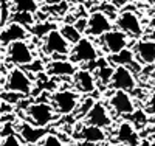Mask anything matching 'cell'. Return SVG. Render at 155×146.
Returning a JSON list of instances; mask_svg holds the SVG:
<instances>
[{
  "label": "cell",
  "mask_w": 155,
  "mask_h": 146,
  "mask_svg": "<svg viewBox=\"0 0 155 146\" xmlns=\"http://www.w3.org/2000/svg\"><path fill=\"white\" fill-rule=\"evenodd\" d=\"M25 114H27V121H30L31 124H34L37 127H48L58 117L50 100L30 103L28 107L25 109Z\"/></svg>",
  "instance_id": "1"
},
{
  "label": "cell",
  "mask_w": 155,
  "mask_h": 146,
  "mask_svg": "<svg viewBox=\"0 0 155 146\" xmlns=\"http://www.w3.org/2000/svg\"><path fill=\"white\" fill-rule=\"evenodd\" d=\"M115 26L123 33H126L129 37H134L135 41L144 37V25L141 23L138 12L129 6L120 11L118 19L115 20Z\"/></svg>",
  "instance_id": "2"
},
{
  "label": "cell",
  "mask_w": 155,
  "mask_h": 146,
  "mask_svg": "<svg viewBox=\"0 0 155 146\" xmlns=\"http://www.w3.org/2000/svg\"><path fill=\"white\" fill-rule=\"evenodd\" d=\"M50 103L58 115H71L79 106V93L74 89H61L50 95Z\"/></svg>",
  "instance_id": "3"
},
{
  "label": "cell",
  "mask_w": 155,
  "mask_h": 146,
  "mask_svg": "<svg viewBox=\"0 0 155 146\" xmlns=\"http://www.w3.org/2000/svg\"><path fill=\"white\" fill-rule=\"evenodd\" d=\"M96 44L99 45V50L104 51L107 58L109 56H115L120 55L121 51H124L126 48H130L129 44H130V39L126 33H123L118 28H113L109 33H106L101 39H98Z\"/></svg>",
  "instance_id": "4"
},
{
  "label": "cell",
  "mask_w": 155,
  "mask_h": 146,
  "mask_svg": "<svg viewBox=\"0 0 155 146\" xmlns=\"http://www.w3.org/2000/svg\"><path fill=\"white\" fill-rule=\"evenodd\" d=\"M99 51L101 50L93 39L84 36L76 45L71 47L70 61H73L74 64H95L101 58Z\"/></svg>",
  "instance_id": "5"
},
{
  "label": "cell",
  "mask_w": 155,
  "mask_h": 146,
  "mask_svg": "<svg viewBox=\"0 0 155 146\" xmlns=\"http://www.w3.org/2000/svg\"><path fill=\"white\" fill-rule=\"evenodd\" d=\"M109 107L116 117H132L137 110V103L130 92L124 90H112L109 97Z\"/></svg>",
  "instance_id": "6"
},
{
  "label": "cell",
  "mask_w": 155,
  "mask_h": 146,
  "mask_svg": "<svg viewBox=\"0 0 155 146\" xmlns=\"http://www.w3.org/2000/svg\"><path fill=\"white\" fill-rule=\"evenodd\" d=\"M6 61L11 62L14 67L27 69L34 62V51L28 41L12 42L6 47Z\"/></svg>",
  "instance_id": "7"
},
{
  "label": "cell",
  "mask_w": 155,
  "mask_h": 146,
  "mask_svg": "<svg viewBox=\"0 0 155 146\" xmlns=\"http://www.w3.org/2000/svg\"><path fill=\"white\" fill-rule=\"evenodd\" d=\"M3 90L6 92H16L23 97H28L33 92V81L30 75L20 67H12L8 72L6 83L3 86Z\"/></svg>",
  "instance_id": "8"
},
{
  "label": "cell",
  "mask_w": 155,
  "mask_h": 146,
  "mask_svg": "<svg viewBox=\"0 0 155 146\" xmlns=\"http://www.w3.org/2000/svg\"><path fill=\"white\" fill-rule=\"evenodd\" d=\"M115 22L99 9H95L88 14V25H87V37L98 41L104 36L106 33H109L110 30H113Z\"/></svg>",
  "instance_id": "9"
},
{
  "label": "cell",
  "mask_w": 155,
  "mask_h": 146,
  "mask_svg": "<svg viewBox=\"0 0 155 146\" xmlns=\"http://www.w3.org/2000/svg\"><path fill=\"white\" fill-rule=\"evenodd\" d=\"M42 50L45 51V55H48V56L62 55V56L70 58L71 45L67 42V39L61 34V31L58 28V30H53L51 33H48L42 39Z\"/></svg>",
  "instance_id": "10"
},
{
  "label": "cell",
  "mask_w": 155,
  "mask_h": 146,
  "mask_svg": "<svg viewBox=\"0 0 155 146\" xmlns=\"http://www.w3.org/2000/svg\"><path fill=\"white\" fill-rule=\"evenodd\" d=\"M137 75L130 70V67H126V65H120V67H115V73L110 83V89L112 90H124V92H134L137 90Z\"/></svg>",
  "instance_id": "11"
},
{
  "label": "cell",
  "mask_w": 155,
  "mask_h": 146,
  "mask_svg": "<svg viewBox=\"0 0 155 146\" xmlns=\"http://www.w3.org/2000/svg\"><path fill=\"white\" fill-rule=\"evenodd\" d=\"M132 50L135 53V59L143 67L155 65V39L153 37H141L134 42Z\"/></svg>",
  "instance_id": "12"
},
{
  "label": "cell",
  "mask_w": 155,
  "mask_h": 146,
  "mask_svg": "<svg viewBox=\"0 0 155 146\" xmlns=\"http://www.w3.org/2000/svg\"><path fill=\"white\" fill-rule=\"evenodd\" d=\"M84 123L92 124L101 129H109L113 126V114L109 107V104H104L102 101H96L93 109L90 110V114L87 115V118L84 120Z\"/></svg>",
  "instance_id": "13"
},
{
  "label": "cell",
  "mask_w": 155,
  "mask_h": 146,
  "mask_svg": "<svg viewBox=\"0 0 155 146\" xmlns=\"http://www.w3.org/2000/svg\"><path fill=\"white\" fill-rule=\"evenodd\" d=\"M17 135L25 144H41L44 138L48 135V129L47 127H37L31 124L30 121H22L17 123Z\"/></svg>",
  "instance_id": "14"
},
{
  "label": "cell",
  "mask_w": 155,
  "mask_h": 146,
  "mask_svg": "<svg viewBox=\"0 0 155 146\" xmlns=\"http://www.w3.org/2000/svg\"><path fill=\"white\" fill-rule=\"evenodd\" d=\"M115 138H116V143H120L121 146H140L141 143L137 126L132 121H121L116 126Z\"/></svg>",
  "instance_id": "15"
},
{
  "label": "cell",
  "mask_w": 155,
  "mask_h": 146,
  "mask_svg": "<svg viewBox=\"0 0 155 146\" xmlns=\"http://www.w3.org/2000/svg\"><path fill=\"white\" fill-rule=\"evenodd\" d=\"M31 36L30 30L25 28V26L16 23V22H11L8 23L6 28L2 30L0 33V42H2V48L5 50V47L11 45L12 42H19V41H27V39Z\"/></svg>",
  "instance_id": "16"
},
{
  "label": "cell",
  "mask_w": 155,
  "mask_h": 146,
  "mask_svg": "<svg viewBox=\"0 0 155 146\" xmlns=\"http://www.w3.org/2000/svg\"><path fill=\"white\" fill-rule=\"evenodd\" d=\"M96 76L88 69H79L73 76V86L78 93L90 95L96 90Z\"/></svg>",
  "instance_id": "17"
},
{
  "label": "cell",
  "mask_w": 155,
  "mask_h": 146,
  "mask_svg": "<svg viewBox=\"0 0 155 146\" xmlns=\"http://www.w3.org/2000/svg\"><path fill=\"white\" fill-rule=\"evenodd\" d=\"M78 137H79L82 141L95 146V144L106 143L107 132H106V129H101V127H96V126L84 123V124H81L79 129H78Z\"/></svg>",
  "instance_id": "18"
},
{
  "label": "cell",
  "mask_w": 155,
  "mask_h": 146,
  "mask_svg": "<svg viewBox=\"0 0 155 146\" xmlns=\"http://www.w3.org/2000/svg\"><path fill=\"white\" fill-rule=\"evenodd\" d=\"M47 73L50 76H74L76 72L79 70L76 67V64L73 61L68 59H62V61H51L47 64V67H45Z\"/></svg>",
  "instance_id": "19"
},
{
  "label": "cell",
  "mask_w": 155,
  "mask_h": 146,
  "mask_svg": "<svg viewBox=\"0 0 155 146\" xmlns=\"http://www.w3.org/2000/svg\"><path fill=\"white\" fill-rule=\"evenodd\" d=\"M107 59H109V62L113 65V67H120V65H126V67H130L132 64L137 62V59H135V53H134L132 47H130V48H126L124 51L120 53V55L109 56Z\"/></svg>",
  "instance_id": "20"
},
{
  "label": "cell",
  "mask_w": 155,
  "mask_h": 146,
  "mask_svg": "<svg viewBox=\"0 0 155 146\" xmlns=\"http://www.w3.org/2000/svg\"><path fill=\"white\" fill-rule=\"evenodd\" d=\"M12 12H30V14H37L41 6L37 0H11Z\"/></svg>",
  "instance_id": "21"
},
{
  "label": "cell",
  "mask_w": 155,
  "mask_h": 146,
  "mask_svg": "<svg viewBox=\"0 0 155 146\" xmlns=\"http://www.w3.org/2000/svg\"><path fill=\"white\" fill-rule=\"evenodd\" d=\"M59 31H61V34H62L64 37L67 39V42H68L71 47L76 45V44L84 37V36L79 33V30H78L73 23H62V25L59 26Z\"/></svg>",
  "instance_id": "22"
},
{
  "label": "cell",
  "mask_w": 155,
  "mask_h": 146,
  "mask_svg": "<svg viewBox=\"0 0 155 146\" xmlns=\"http://www.w3.org/2000/svg\"><path fill=\"white\" fill-rule=\"evenodd\" d=\"M53 30H58V25L56 23H50V22H37L33 28L30 30V33L33 34V36H36L37 39H42L48 34V33H51Z\"/></svg>",
  "instance_id": "23"
},
{
  "label": "cell",
  "mask_w": 155,
  "mask_h": 146,
  "mask_svg": "<svg viewBox=\"0 0 155 146\" xmlns=\"http://www.w3.org/2000/svg\"><path fill=\"white\" fill-rule=\"evenodd\" d=\"M11 22H16L25 28L31 30L33 26L37 23L34 14H30V12H12V17H11Z\"/></svg>",
  "instance_id": "24"
},
{
  "label": "cell",
  "mask_w": 155,
  "mask_h": 146,
  "mask_svg": "<svg viewBox=\"0 0 155 146\" xmlns=\"http://www.w3.org/2000/svg\"><path fill=\"white\" fill-rule=\"evenodd\" d=\"M95 100L92 98V97H85L84 100H81V103H79V106H78V109H76V118L78 120H85L87 118V115L90 114V110L93 109V106H95Z\"/></svg>",
  "instance_id": "25"
},
{
  "label": "cell",
  "mask_w": 155,
  "mask_h": 146,
  "mask_svg": "<svg viewBox=\"0 0 155 146\" xmlns=\"http://www.w3.org/2000/svg\"><path fill=\"white\" fill-rule=\"evenodd\" d=\"M11 17H12L11 0H2V19H0V25H2V30L6 28L8 23H11Z\"/></svg>",
  "instance_id": "26"
},
{
  "label": "cell",
  "mask_w": 155,
  "mask_h": 146,
  "mask_svg": "<svg viewBox=\"0 0 155 146\" xmlns=\"http://www.w3.org/2000/svg\"><path fill=\"white\" fill-rule=\"evenodd\" d=\"M22 98H25V97L20 93H16V92H6V90L2 92V101H6L9 104H17L19 100H22Z\"/></svg>",
  "instance_id": "27"
},
{
  "label": "cell",
  "mask_w": 155,
  "mask_h": 146,
  "mask_svg": "<svg viewBox=\"0 0 155 146\" xmlns=\"http://www.w3.org/2000/svg\"><path fill=\"white\" fill-rule=\"evenodd\" d=\"M41 146H65V144H64V141H62L58 135L48 134V135L44 138V141L41 143Z\"/></svg>",
  "instance_id": "28"
},
{
  "label": "cell",
  "mask_w": 155,
  "mask_h": 146,
  "mask_svg": "<svg viewBox=\"0 0 155 146\" xmlns=\"http://www.w3.org/2000/svg\"><path fill=\"white\" fill-rule=\"evenodd\" d=\"M0 146H23V141L19 138L17 134H14V135H9L6 138H2V144Z\"/></svg>",
  "instance_id": "29"
},
{
  "label": "cell",
  "mask_w": 155,
  "mask_h": 146,
  "mask_svg": "<svg viewBox=\"0 0 155 146\" xmlns=\"http://www.w3.org/2000/svg\"><path fill=\"white\" fill-rule=\"evenodd\" d=\"M78 30H79V33L82 34V36H85L87 34V25H88V16L85 17H78L76 20H74V23H73Z\"/></svg>",
  "instance_id": "30"
},
{
  "label": "cell",
  "mask_w": 155,
  "mask_h": 146,
  "mask_svg": "<svg viewBox=\"0 0 155 146\" xmlns=\"http://www.w3.org/2000/svg\"><path fill=\"white\" fill-rule=\"evenodd\" d=\"M146 112L152 117H155V90L150 92V95L146 100Z\"/></svg>",
  "instance_id": "31"
},
{
  "label": "cell",
  "mask_w": 155,
  "mask_h": 146,
  "mask_svg": "<svg viewBox=\"0 0 155 146\" xmlns=\"http://www.w3.org/2000/svg\"><path fill=\"white\" fill-rule=\"evenodd\" d=\"M12 112V104L6 103V101H2V115L5 117L6 114H11Z\"/></svg>",
  "instance_id": "32"
},
{
  "label": "cell",
  "mask_w": 155,
  "mask_h": 146,
  "mask_svg": "<svg viewBox=\"0 0 155 146\" xmlns=\"http://www.w3.org/2000/svg\"><path fill=\"white\" fill-rule=\"evenodd\" d=\"M149 6H150V9L155 12V0H149Z\"/></svg>",
  "instance_id": "33"
},
{
  "label": "cell",
  "mask_w": 155,
  "mask_h": 146,
  "mask_svg": "<svg viewBox=\"0 0 155 146\" xmlns=\"http://www.w3.org/2000/svg\"><path fill=\"white\" fill-rule=\"evenodd\" d=\"M150 134H152V137H155V121H153V124L150 126Z\"/></svg>",
  "instance_id": "34"
},
{
  "label": "cell",
  "mask_w": 155,
  "mask_h": 146,
  "mask_svg": "<svg viewBox=\"0 0 155 146\" xmlns=\"http://www.w3.org/2000/svg\"><path fill=\"white\" fill-rule=\"evenodd\" d=\"M138 2H143V0H126V3H138Z\"/></svg>",
  "instance_id": "35"
},
{
  "label": "cell",
  "mask_w": 155,
  "mask_h": 146,
  "mask_svg": "<svg viewBox=\"0 0 155 146\" xmlns=\"http://www.w3.org/2000/svg\"><path fill=\"white\" fill-rule=\"evenodd\" d=\"M102 146H121L120 143H106V144H102Z\"/></svg>",
  "instance_id": "36"
},
{
  "label": "cell",
  "mask_w": 155,
  "mask_h": 146,
  "mask_svg": "<svg viewBox=\"0 0 155 146\" xmlns=\"http://www.w3.org/2000/svg\"><path fill=\"white\" fill-rule=\"evenodd\" d=\"M99 2H101V3H113L115 0H99Z\"/></svg>",
  "instance_id": "37"
},
{
  "label": "cell",
  "mask_w": 155,
  "mask_h": 146,
  "mask_svg": "<svg viewBox=\"0 0 155 146\" xmlns=\"http://www.w3.org/2000/svg\"><path fill=\"white\" fill-rule=\"evenodd\" d=\"M150 78H152V81H153V84H155V69H153V72H152V75H150Z\"/></svg>",
  "instance_id": "38"
}]
</instances>
